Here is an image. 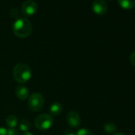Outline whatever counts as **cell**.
Returning a JSON list of instances; mask_svg holds the SVG:
<instances>
[{
	"mask_svg": "<svg viewBox=\"0 0 135 135\" xmlns=\"http://www.w3.org/2000/svg\"><path fill=\"white\" fill-rule=\"evenodd\" d=\"M12 29L14 33L18 37L26 38L31 34L33 30V25L28 18H21L14 22Z\"/></svg>",
	"mask_w": 135,
	"mask_h": 135,
	"instance_id": "obj_1",
	"label": "cell"
},
{
	"mask_svg": "<svg viewBox=\"0 0 135 135\" xmlns=\"http://www.w3.org/2000/svg\"><path fill=\"white\" fill-rule=\"evenodd\" d=\"M13 76L18 84H25L28 82L32 76L31 69L26 64H18L14 67Z\"/></svg>",
	"mask_w": 135,
	"mask_h": 135,
	"instance_id": "obj_2",
	"label": "cell"
},
{
	"mask_svg": "<svg viewBox=\"0 0 135 135\" xmlns=\"http://www.w3.org/2000/svg\"><path fill=\"white\" fill-rule=\"evenodd\" d=\"M53 124L52 116L49 114H41L38 115L34 121L35 126L40 130H47Z\"/></svg>",
	"mask_w": 135,
	"mask_h": 135,
	"instance_id": "obj_3",
	"label": "cell"
},
{
	"mask_svg": "<svg viewBox=\"0 0 135 135\" xmlns=\"http://www.w3.org/2000/svg\"><path fill=\"white\" fill-rule=\"evenodd\" d=\"M44 98L41 94L35 92L29 96L28 107L33 111H39L42 109L44 106Z\"/></svg>",
	"mask_w": 135,
	"mask_h": 135,
	"instance_id": "obj_4",
	"label": "cell"
},
{
	"mask_svg": "<svg viewBox=\"0 0 135 135\" xmlns=\"http://www.w3.org/2000/svg\"><path fill=\"white\" fill-rule=\"evenodd\" d=\"M38 9L37 3L33 0H26L25 1L21 7V11L26 17H30L36 14Z\"/></svg>",
	"mask_w": 135,
	"mask_h": 135,
	"instance_id": "obj_5",
	"label": "cell"
},
{
	"mask_svg": "<svg viewBox=\"0 0 135 135\" xmlns=\"http://www.w3.org/2000/svg\"><path fill=\"white\" fill-rule=\"evenodd\" d=\"M66 121H67V123L69 125V126L73 129L78 128L81 124L80 115L79 114V113H77L76 111H74V110L69 111L68 113L67 117H66Z\"/></svg>",
	"mask_w": 135,
	"mask_h": 135,
	"instance_id": "obj_6",
	"label": "cell"
},
{
	"mask_svg": "<svg viewBox=\"0 0 135 135\" xmlns=\"http://www.w3.org/2000/svg\"><path fill=\"white\" fill-rule=\"evenodd\" d=\"M92 11L98 15H103L108 11L107 3L104 0H95L91 5Z\"/></svg>",
	"mask_w": 135,
	"mask_h": 135,
	"instance_id": "obj_7",
	"label": "cell"
},
{
	"mask_svg": "<svg viewBox=\"0 0 135 135\" xmlns=\"http://www.w3.org/2000/svg\"><path fill=\"white\" fill-rule=\"evenodd\" d=\"M15 95L18 99L24 101L29 98V90L26 86L18 85L15 89Z\"/></svg>",
	"mask_w": 135,
	"mask_h": 135,
	"instance_id": "obj_8",
	"label": "cell"
},
{
	"mask_svg": "<svg viewBox=\"0 0 135 135\" xmlns=\"http://www.w3.org/2000/svg\"><path fill=\"white\" fill-rule=\"evenodd\" d=\"M63 110V106L60 103L55 102L49 107V114L52 116L59 115Z\"/></svg>",
	"mask_w": 135,
	"mask_h": 135,
	"instance_id": "obj_9",
	"label": "cell"
},
{
	"mask_svg": "<svg viewBox=\"0 0 135 135\" xmlns=\"http://www.w3.org/2000/svg\"><path fill=\"white\" fill-rule=\"evenodd\" d=\"M118 3L124 10H131L135 7V0H118Z\"/></svg>",
	"mask_w": 135,
	"mask_h": 135,
	"instance_id": "obj_10",
	"label": "cell"
},
{
	"mask_svg": "<svg viewBox=\"0 0 135 135\" xmlns=\"http://www.w3.org/2000/svg\"><path fill=\"white\" fill-rule=\"evenodd\" d=\"M6 124L9 128H16L18 124V119L15 115H9L6 119Z\"/></svg>",
	"mask_w": 135,
	"mask_h": 135,
	"instance_id": "obj_11",
	"label": "cell"
},
{
	"mask_svg": "<svg viewBox=\"0 0 135 135\" xmlns=\"http://www.w3.org/2000/svg\"><path fill=\"white\" fill-rule=\"evenodd\" d=\"M30 122L29 120H26V119H22L20 122H19V125H18V127H19V130L23 132V133H26V132H29V129H30Z\"/></svg>",
	"mask_w": 135,
	"mask_h": 135,
	"instance_id": "obj_12",
	"label": "cell"
},
{
	"mask_svg": "<svg viewBox=\"0 0 135 135\" xmlns=\"http://www.w3.org/2000/svg\"><path fill=\"white\" fill-rule=\"evenodd\" d=\"M103 129H104V131L109 134L110 133H115V130H116V126L112 123V122H107L103 126Z\"/></svg>",
	"mask_w": 135,
	"mask_h": 135,
	"instance_id": "obj_13",
	"label": "cell"
},
{
	"mask_svg": "<svg viewBox=\"0 0 135 135\" xmlns=\"http://www.w3.org/2000/svg\"><path fill=\"white\" fill-rule=\"evenodd\" d=\"M76 135H94V134L90 129L87 128H83V129H79L77 133H76Z\"/></svg>",
	"mask_w": 135,
	"mask_h": 135,
	"instance_id": "obj_14",
	"label": "cell"
},
{
	"mask_svg": "<svg viewBox=\"0 0 135 135\" xmlns=\"http://www.w3.org/2000/svg\"><path fill=\"white\" fill-rule=\"evenodd\" d=\"M7 135H21L20 130L18 129L17 128H8Z\"/></svg>",
	"mask_w": 135,
	"mask_h": 135,
	"instance_id": "obj_15",
	"label": "cell"
},
{
	"mask_svg": "<svg viewBox=\"0 0 135 135\" xmlns=\"http://www.w3.org/2000/svg\"><path fill=\"white\" fill-rule=\"evenodd\" d=\"M10 15L11 16V17H13V18H15V17H17L18 15V14H19V11H18V9H17V8H11V10H10Z\"/></svg>",
	"mask_w": 135,
	"mask_h": 135,
	"instance_id": "obj_16",
	"label": "cell"
},
{
	"mask_svg": "<svg viewBox=\"0 0 135 135\" xmlns=\"http://www.w3.org/2000/svg\"><path fill=\"white\" fill-rule=\"evenodd\" d=\"M129 61H130L131 64H132L133 67H135V51L133 52L130 54V56H129Z\"/></svg>",
	"mask_w": 135,
	"mask_h": 135,
	"instance_id": "obj_17",
	"label": "cell"
},
{
	"mask_svg": "<svg viewBox=\"0 0 135 135\" xmlns=\"http://www.w3.org/2000/svg\"><path fill=\"white\" fill-rule=\"evenodd\" d=\"M64 135H76V133H74V131L73 129H67L64 132Z\"/></svg>",
	"mask_w": 135,
	"mask_h": 135,
	"instance_id": "obj_18",
	"label": "cell"
},
{
	"mask_svg": "<svg viewBox=\"0 0 135 135\" xmlns=\"http://www.w3.org/2000/svg\"><path fill=\"white\" fill-rule=\"evenodd\" d=\"M0 135H7V129L3 126L0 127Z\"/></svg>",
	"mask_w": 135,
	"mask_h": 135,
	"instance_id": "obj_19",
	"label": "cell"
},
{
	"mask_svg": "<svg viewBox=\"0 0 135 135\" xmlns=\"http://www.w3.org/2000/svg\"><path fill=\"white\" fill-rule=\"evenodd\" d=\"M113 135H126V134H125L123 133H121V132H115V133H113Z\"/></svg>",
	"mask_w": 135,
	"mask_h": 135,
	"instance_id": "obj_20",
	"label": "cell"
},
{
	"mask_svg": "<svg viewBox=\"0 0 135 135\" xmlns=\"http://www.w3.org/2000/svg\"><path fill=\"white\" fill-rule=\"evenodd\" d=\"M22 135H33L32 133H30V132H26V133H23Z\"/></svg>",
	"mask_w": 135,
	"mask_h": 135,
	"instance_id": "obj_21",
	"label": "cell"
}]
</instances>
